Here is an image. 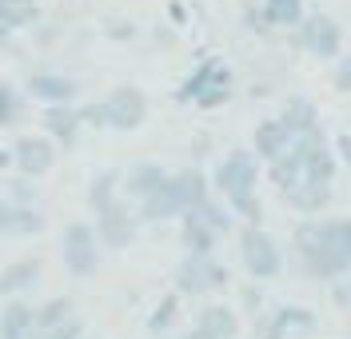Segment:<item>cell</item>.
<instances>
[{"instance_id": "obj_4", "label": "cell", "mask_w": 351, "mask_h": 339, "mask_svg": "<svg viewBox=\"0 0 351 339\" xmlns=\"http://www.w3.org/2000/svg\"><path fill=\"white\" fill-rule=\"evenodd\" d=\"M219 192L232 200V196H247V192H256V184H260V168H256V152H247V148H232L228 156L219 160L216 176H212Z\"/></svg>"}, {"instance_id": "obj_38", "label": "cell", "mask_w": 351, "mask_h": 339, "mask_svg": "<svg viewBox=\"0 0 351 339\" xmlns=\"http://www.w3.org/2000/svg\"><path fill=\"white\" fill-rule=\"evenodd\" d=\"M331 80H335V92H351V52L335 60V76Z\"/></svg>"}, {"instance_id": "obj_43", "label": "cell", "mask_w": 351, "mask_h": 339, "mask_svg": "<svg viewBox=\"0 0 351 339\" xmlns=\"http://www.w3.org/2000/svg\"><path fill=\"white\" fill-rule=\"evenodd\" d=\"M0 48H12V32L4 28V16H0Z\"/></svg>"}, {"instance_id": "obj_34", "label": "cell", "mask_w": 351, "mask_h": 339, "mask_svg": "<svg viewBox=\"0 0 351 339\" xmlns=\"http://www.w3.org/2000/svg\"><path fill=\"white\" fill-rule=\"evenodd\" d=\"M232 208L240 212L243 220H247V227H260V220H263V203H260V196L256 192H247V196H232Z\"/></svg>"}, {"instance_id": "obj_31", "label": "cell", "mask_w": 351, "mask_h": 339, "mask_svg": "<svg viewBox=\"0 0 351 339\" xmlns=\"http://www.w3.org/2000/svg\"><path fill=\"white\" fill-rule=\"evenodd\" d=\"M0 196L12 203V208H36V184L28 180V176H12V180H4V192Z\"/></svg>"}, {"instance_id": "obj_9", "label": "cell", "mask_w": 351, "mask_h": 339, "mask_svg": "<svg viewBox=\"0 0 351 339\" xmlns=\"http://www.w3.org/2000/svg\"><path fill=\"white\" fill-rule=\"evenodd\" d=\"M52 164H56V144L44 132H24L12 144V168H16V176L36 180L44 172H52Z\"/></svg>"}, {"instance_id": "obj_26", "label": "cell", "mask_w": 351, "mask_h": 339, "mask_svg": "<svg viewBox=\"0 0 351 339\" xmlns=\"http://www.w3.org/2000/svg\"><path fill=\"white\" fill-rule=\"evenodd\" d=\"M315 319H311V312H304V307H280L276 316L263 323L260 339H284L291 327H311Z\"/></svg>"}, {"instance_id": "obj_24", "label": "cell", "mask_w": 351, "mask_h": 339, "mask_svg": "<svg viewBox=\"0 0 351 339\" xmlns=\"http://www.w3.org/2000/svg\"><path fill=\"white\" fill-rule=\"evenodd\" d=\"M72 316H76V299L72 295H52V299H44L40 307H36L32 323H36V331H52V327L68 323Z\"/></svg>"}, {"instance_id": "obj_29", "label": "cell", "mask_w": 351, "mask_h": 339, "mask_svg": "<svg viewBox=\"0 0 351 339\" xmlns=\"http://www.w3.org/2000/svg\"><path fill=\"white\" fill-rule=\"evenodd\" d=\"M188 212H192V216H196V220H199L204 227H212L216 236H223V231L232 227V216H228V208H219V203L212 200V196H208L204 203H196V208H188Z\"/></svg>"}, {"instance_id": "obj_23", "label": "cell", "mask_w": 351, "mask_h": 339, "mask_svg": "<svg viewBox=\"0 0 351 339\" xmlns=\"http://www.w3.org/2000/svg\"><path fill=\"white\" fill-rule=\"evenodd\" d=\"M180 240H184L188 255H212V248H216V231H212V227H204L192 212H184V216H180Z\"/></svg>"}, {"instance_id": "obj_21", "label": "cell", "mask_w": 351, "mask_h": 339, "mask_svg": "<svg viewBox=\"0 0 351 339\" xmlns=\"http://www.w3.org/2000/svg\"><path fill=\"white\" fill-rule=\"evenodd\" d=\"M280 124H284L291 136H307L319 128V112H315V104L304 100V96H291L284 104V112H280Z\"/></svg>"}, {"instance_id": "obj_42", "label": "cell", "mask_w": 351, "mask_h": 339, "mask_svg": "<svg viewBox=\"0 0 351 339\" xmlns=\"http://www.w3.org/2000/svg\"><path fill=\"white\" fill-rule=\"evenodd\" d=\"M335 152H339V156H343V160H348V164H351V132L335 136Z\"/></svg>"}, {"instance_id": "obj_37", "label": "cell", "mask_w": 351, "mask_h": 339, "mask_svg": "<svg viewBox=\"0 0 351 339\" xmlns=\"http://www.w3.org/2000/svg\"><path fill=\"white\" fill-rule=\"evenodd\" d=\"M44 339H84V319H80V316H72L68 323L52 327V331H44Z\"/></svg>"}, {"instance_id": "obj_10", "label": "cell", "mask_w": 351, "mask_h": 339, "mask_svg": "<svg viewBox=\"0 0 351 339\" xmlns=\"http://www.w3.org/2000/svg\"><path fill=\"white\" fill-rule=\"evenodd\" d=\"M24 88H28L32 100H40L44 108H52V104H72L76 92H80V84H76L72 76H64V72H48V68H44V72H32V76H28Z\"/></svg>"}, {"instance_id": "obj_12", "label": "cell", "mask_w": 351, "mask_h": 339, "mask_svg": "<svg viewBox=\"0 0 351 339\" xmlns=\"http://www.w3.org/2000/svg\"><path fill=\"white\" fill-rule=\"evenodd\" d=\"M44 136L56 144V152L60 148H76V140H80V112H76V104H52V108H44Z\"/></svg>"}, {"instance_id": "obj_39", "label": "cell", "mask_w": 351, "mask_h": 339, "mask_svg": "<svg viewBox=\"0 0 351 339\" xmlns=\"http://www.w3.org/2000/svg\"><path fill=\"white\" fill-rule=\"evenodd\" d=\"M104 32H108L112 40H132V36H136V24H128V21H108V24H104Z\"/></svg>"}, {"instance_id": "obj_28", "label": "cell", "mask_w": 351, "mask_h": 339, "mask_svg": "<svg viewBox=\"0 0 351 339\" xmlns=\"http://www.w3.org/2000/svg\"><path fill=\"white\" fill-rule=\"evenodd\" d=\"M24 120V96L16 84H8V80H0V128H12V124H21Z\"/></svg>"}, {"instance_id": "obj_41", "label": "cell", "mask_w": 351, "mask_h": 339, "mask_svg": "<svg viewBox=\"0 0 351 339\" xmlns=\"http://www.w3.org/2000/svg\"><path fill=\"white\" fill-rule=\"evenodd\" d=\"M8 216H12V203H8L4 196H0V240L8 236Z\"/></svg>"}, {"instance_id": "obj_46", "label": "cell", "mask_w": 351, "mask_h": 339, "mask_svg": "<svg viewBox=\"0 0 351 339\" xmlns=\"http://www.w3.org/2000/svg\"><path fill=\"white\" fill-rule=\"evenodd\" d=\"M180 339H204V336H199V331H188V336H180Z\"/></svg>"}, {"instance_id": "obj_1", "label": "cell", "mask_w": 351, "mask_h": 339, "mask_svg": "<svg viewBox=\"0 0 351 339\" xmlns=\"http://www.w3.org/2000/svg\"><path fill=\"white\" fill-rule=\"evenodd\" d=\"M300 268L315 279H335L351 271V220H304L295 224Z\"/></svg>"}, {"instance_id": "obj_44", "label": "cell", "mask_w": 351, "mask_h": 339, "mask_svg": "<svg viewBox=\"0 0 351 339\" xmlns=\"http://www.w3.org/2000/svg\"><path fill=\"white\" fill-rule=\"evenodd\" d=\"M12 168V148H0V172Z\"/></svg>"}, {"instance_id": "obj_19", "label": "cell", "mask_w": 351, "mask_h": 339, "mask_svg": "<svg viewBox=\"0 0 351 339\" xmlns=\"http://www.w3.org/2000/svg\"><path fill=\"white\" fill-rule=\"evenodd\" d=\"M36 307L32 303H24V299H4V307H0V339H24L36 323Z\"/></svg>"}, {"instance_id": "obj_35", "label": "cell", "mask_w": 351, "mask_h": 339, "mask_svg": "<svg viewBox=\"0 0 351 339\" xmlns=\"http://www.w3.org/2000/svg\"><path fill=\"white\" fill-rule=\"evenodd\" d=\"M76 112H80V124H88V128H108V104L104 100H88Z\"/></svg>"}, {"instance_id": "obj_40", "label": "cell", "mask_w": 351, "mask_h": 339, "mask_svg": "<svg viewBox=\"0 0 351 339\" xmlns=\"http://www.w3.org/2000/svg\"><path fill=\"white\" fill-rule=\"evenodd\" d=\"M208 148H212V136H204V132H199L196 136V140H192V156H208Z\"/></svg>"}, {"instance_id": "obj_15", "label": "cell", "mask_w": 351, "mask_h": 339, "mask_svg": "<svg viewBox=\"0 0 351 339\" xmlns=\"http://www.w3.org/2000/svg\"><path fill=\"white\" fill-rule=\"evenodd\" d=\"M192 331H199L204 339H236L240 336V319H236L232 307H223V303H208L196 316V327Z\"/></svg>"}, {"instance_id": "obj_8", "label": "cell", "mask_w": 351, "mask_h": 339, "mask_svg": "<svg viewBox=\"0 0 351 339\" xmlns=\"http://www.w3.org/2000/svg\"><path fill=\"white\" fill-rule=\"evenodd\" d=\"M295 45L307 48L311 56H324V60H335L339 56V45H343V32L339 24L324 16V12H311L304 21L295 24Z\"/></svg>"}, {"instance_id": "obj_47", "label": "cell", "mask_w": 351, "mask_h": 339, "mask_svg": "<svg viewBox=\"0 0 351 339\" xmlns=\"http://www.w3.org/2000/svg\"><path fill=\"white\" fill-rule=\"evenodd\" d=\"M348 295H351V288H348Z\"/></svg>"}, {"instance_id": "obj_5", "label": "cell", "mask_w": 351, "mask_h": 339, "mask_svg": "<svg viewBox=\"0 0 351 339\" xmlns=\"http://www.w3.org/2000/svg\"><path fill=\"white\" fill-rule=\"evenodd\" d=\"M240 260L247 268V275H256V279H276L280 268H284L276 240L263 227H243L240 231Z\"/></svg>"}, {"instance_id": "obj_30", "label": "cell", "mask_w": 351, "mask_h": 339, "mask_svg": "<svg viewBox=\"0 0 351 339\" xmlns=\"http://www.w3.org/2000/svg\"><path fill=\"white\" fill-rule=\"evenodd\" d=\"M44 231V216L36 208H12L8 216V236H40Z\"/></svg>"}, {"instance_id": "obj_20", "label": "cell", "mask_w": 351, "mask_h": 339, "mask_svg": "<svg viewBox=\"0 0 351 339\" xmlns=\"http://www.w3.org/2000/svg\"><path fill=\"white\" fill-rule=\"evenodd\" d=\"M284 196H287V203H291L295 212H304V216H315V212H324V208L331 203V184L300 180L295 188H287Z\"/></svg>"}, {"instance_id": "obj_7", "label": "cell", "mask_w": 351, "mask_h": 339, "mask_svg": "<svg viewBox=\"0 0 351 339\" xmlns=\"http://www.w3.org/2000/svg\"><path fill=\"white\" fill-rule=\"evenodd\" d=\"M108 104V128L112 132H136L144 120H148V96L136 88V84H116L104 96Z\"/></svg>"}, {"instance_id": "obj_13", "label": "cell", "mask_w": 351, "mask_h": 339, "mask_svg": "<svg viewBox=\"0 0 351 339\" xmlns=\"http://www.w3.org/2000/svg\"><path fill=\"white\" fill-rule=\"evenodd\" d=\"M164 180H168V172H164L156 160H140V164H132L128 172L120 176V196H124L128 203L132 200L140 203V200H148Z\"/></svg>"}, {"instance_id": "obj_27", "label": "cell", "mask_w": 351, "mask_h": 339, "mask_svg": "<svg viewBox=\"0 0 351 339\" xmlns=\"http://www.w3.org/2000/svg\"><path fill=\"white\" fill-rule=\"evenodd\" d=\"M300 21H304V0H263V24L295 28Z\"/></svg>"}, {"instance_id": "obj_36", "label": "cell", "mask_w": 351, "mask_h": 339, "mask_svg": "<svg viewBox=\"0 0 351 339\" xmlns=\"http://www.w3.org/2000/svg\"><path fill=\"white\" fill-rule=\"evenodd\" d=\"M228 96H232V84H208L196 96V108H219V104H228Z\"/></svg>"}, {"instance_id": "obj_2", "label": "cell", "mask_w": 351, "mask_h": 339, "mask_svg": "<svg viewBox=\"0 0 351 339\" xmlns=\"http://www.w3.org/2000/svg\"><path fill=\"white\" fill-rule=\"evenodd\" d=\"M60 260H64L68 275H76V279L96 275V268H100V240H96V231H92L88 220H72V224L64 227Z\"/></svg>"}, {"instance_id": "obj_33", "label": "cell", "mask_w": 351, "mask_h": 339, "mask_svg": "<svg viewBox=\"0 0 351 339\" xmlns=\"http://www.w3.org/2000/svg\"><path fill=\"white\" fill-rule=\"evenodd\" d=\"M304 180H311V184H331L335 180V160H331L328 144H324L319 152H311V160H307V168H304Z\"/></svg>"}, {"instance_id": "obj_6", "label": "cell", "mask_w": 351, "mask_h": 339, "mask_svg": "<svg viewBox=\"0 0 351 339\" xmlns=\"http://www.w3.org/2000/svg\"><path fill=\"white\" fill-rule=\"evenodd\" d=\"M136 227H140V220H136L132 203L120 196L112 208L96 212V224H92V231H96V240H100L104 248L124 251V248H132V240H136Z\"/></svg>"}, {"instance_id": "obj_11", "label": "cell", "mask_w": 351, "mask_h": 339, "mask_svg": "<svg viewBox=\"0 0 351 339\" xmlns=\"http://www.w3.org/2000/svg\"><path fill=\"white\" fill-rule=\"evenodd\" d=\"M40 275H44L40 255H21V260L4 264V268H0V299H16V295H24L28 288L40 284Z\"/></svg>"}, {"instance_id": "obj_17", "label": "cell", "mask_w": 351, "mask_h": 339, "mask_svg": "<svg viewBox=\"0 0 351 339\" xmlns=\"http://www.w3.org/2000/svg\"><path fill=\"white\" fill-rule=\"evenodd\" d=\"M252 144H256V156L271 164L276 156H284L287 148H291V132H287L284 124H280V116H276V120H263L260 128H256Z\"/></svg>"}, {"instance_id": "obj_45", "label": "cell", "mask_w": 351, "mask_h": 339, "mask_svg": "<svg viewBox=\"0 0 351 339\" xmlns=\"http://www.w3.org/2000/svg\"><path fill=\"white\" fill-rule=\"evenodd\" d=\"M24 339H44V331H36V327H32V331H28Z\"/></svg>"}, {"instance_id": "obj_18", "label": "cell", "mask_w": 351, "mask_h": 339, "mask_svg": "<svg viewBox=\"0 0 351 339\" xmlns=\"http://www.w3.org/2000/svg\"><path fill=\"white\" fill-rule=\"evenodd\" d=\"M168 180H172L176 196H180V203H184V212L208 200V176L199 172L196 164H188V168H180V172H168Z\"/></svg>"}, {"instance_id": "obj_16", "label": "cell", "mask_w": 351, "mask_h": 339, "mask_svg": "<svg viewBox=\"0 0 351 339\" xmlns=\"http://www.w3.org/2000/svg\"><path fill=\"white\" fill-rule=\"evenodd\" d=\"M208 84H232V72L219 64V60H204V64L176 88V100H180V104H196V96L208 88Z\"/></svg>"}, {"instance_id": "obj_32", "label": "cell", "mask_w": 351, "mask_h": 339, "mask_svg": "<svg viewBox=\"0 0 351 339\" xmlns=\"http://www.w3.org/2000/svg\"><path fill=\"white\" fill-rule=\"evenodd\" d=\"M176 316H180V295H176V292H168L164 299H160V303H156V312L148 316V331H152V336H160V331H168V327L176 323Z\"/></svg>"}, {"instance_id": "obj_3", "label": "cell", "mask_w": 351, "mask_h": 339, "mask_svg": "<svg viewBox=\"0 0 351 339\" xmlns=\"http://www.w3.org/2000/svg\"><path fill=\"white\" fill-rule=\"evenodd\" d=\"M228 288V268L212 255H184L176 268V295H204Z\"/></svg>"}, {"instance_id": "obj_14", "label": "cell", "mask_w": 351, "mask_h": 339, "mask_svg": "<svg viewBox=\"0 0 351 339\" xmlns=\"http://www.w3.org/2000/svg\"><path fill=\"white\" fill-rule=\"evenodd\" d=\"M176 216H184V203L176 196L172 180H164L148 200L136 203V220H144V224H164V220H176Z\"/></svg>"}, {"instance_id": "obj_25", "label": "cell", "mask_w": 351, "mask_h": 339, "mask_svg": "<svg viewBox=\"0 0 351 339\" xmlns=\"http://www.w3.org/2000/svg\"><path fill=\"white\" fill-rule=\"evenodd\" d=\"M0 16L8 32H24V28H36L44 12L36 0H0Z\"/></svg>"}, {"instance_id": "obj_22", "label": "cell", "mask_w": 351, "mask_h": 339, "mask_svg": "<svg viewBox=\"0 0 351 339\" xmlns=\"http://www.w3.org/2000/svg\"><path fill=\"white\" fill-rule=\"evenodd\" d=\"M84 200H88V208H92V216L104 212V208H112V203L120 200V172H116V168L96 172L92 184H88V192H84Z\"/></svg>"}]
</instances>
